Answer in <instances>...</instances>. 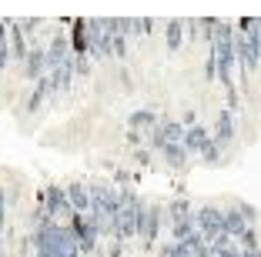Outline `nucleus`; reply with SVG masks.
<instances>
[{
    "instance_id": "f257e3e1",
    "label": "nucleus",
    "mask_w": 261,
    "mask_h": 257,
    "mask_svg": "<svg viewBox=\"0 0 261 257\" xmlns=\"http://www.w3.org/2000/svg\"><path fill=\"white\" fill-rule=\"evenodd\" d=\"M47 74H50V67H47V50L44 47H31L27 61H23V77L37 83V80H44Z\"/></svg>"
},
{
    "instance_id": "f03ea898",
    "label": "nucleus",
    "mask_w": 261,
    "mask_h": 257,
    "mask_svg": "<svg viewBox=\"0 0 261 257\" xmlns=\"http://www.w3.org/2000/svg\"><path fill=\"white\" fill-rule=\"evenodd\" d=\"M44 211L50 214V217H64L67 211H74V207H70L67 190H64V187H47V194H44Z\"/></svg>"
},
{
    "instance_id": "0eeeda50",
    "label": "nucleus",
    "mask_w": 261,
    "mask_h": 257,
    "mask_svg": "<svg viewBox=\"0 0 261 257\" xmlns=\"http://www.w3.org/2000/svg\"><path fill=\"white\" fill-rule=\"evenodd\" d=\"M10 64V20H0V70Z\"/></svg>"
},
{
    "instance_id": "1a4fd4ad",
    "label": "nucleus",
    "mask_w": 261,
    "mask_h": 257,
    "mask_svg": "<svg viewBox=\"0 0 261 257\" xmlns=\"http://www.w3.org/2000/svg\"><path fill=\"white\" fill-rule=\"evenodd\" d=\"M130 127H158V124H154V110H138V113H130Z\"/></svg>"
},
{
    "instance_id": "20e7f679",
    "label": "nucleus",
    "mask_w": 261,
    "mask_h": 257,
    "mask_svg": "<svg viewBox=\"0 0 261 257\" xmlns=\"http://www.w3.org/2000/svg\"><path fill=\"white\" fill-rule=\"evenodd\" d=\"M207 144H211V134H207L201 124H194V127L185 130V147H188V154H204Z\"/></svg>"
},
{
    "instance_id": "423d86ee",
    "label": "nucleus",
    "mask_w": 261,
    "mask_h": 257,
    "mask_svg": "<svg viewBox=\"0 0 261 257\" xmlns=\"http://www.w3.org/2000/svg\"><path fill=\"white\" fill-rule=\"evenodd\" d=\"M10 50H14V57L17 61H27V47H23V27H20V20H10Z\"/></svg>"
},
{
    "instance_id": "39448f33",
    "label": "nucleus",
    "mask_w": 261,
    "mask_h": 257,
    "mask_svg": "<svg viewBox=\"0 0 261 257\" xmlns=\"http://www.w3.org/2000/svg\"><path fill=\"white\" fill-rule=\"evenodd\" d=\"M67 197H70V207H74V211H81V214L91 211V190H87L84 184H70Z\"/></svg>"
},
{
    "instance_id": "6e6552de",
    "label": "nucleus",
    "mask_w": 261,
    "mask_h": 257,
    "mask_svg": "<svg viewBox=\"0 0 261 257\" xmlns=\"http://www.w3.org/2000/svg\"><path fill=\"white\" fill-rule=\"evenodd\" d=\"M185 20H168V47L171 50H177L181 47V40H185Z\"/></svg>"
},
{
    "instance_id": "7ed1b4c3",
    "label": "nucleus",
    "mask_w": 261,
    "mask_h": 257,
    "mask_svg": "<svg viewBox=\"0 0 261 257\" xmlns=\"http://www.w3.org/2000/svg\"><path fill=\"white\" fill-rule=\"evenodd\" d=\"M231 140H234V113L221 110V117L215 121V144L218 147H231Z\"/></svg>"
}]
</instances>
